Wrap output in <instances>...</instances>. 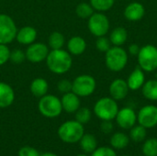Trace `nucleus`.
Listing matches in <instances>:
<instances>
[{
    "mask_svg": "<svg viewBox=\"0 0 157 156\" xmlns=\"http://www.w3.org/2000/svg\"><path fill=\"white\" fill-rule=\"evenodd\" d=\"M72 83V92L76 94L79 97H86L92 95L97 86L95 78L89 74L78 75Z\"/></svg>",
    "mask_w": 157,
    "mask_h": 156,
    "instance_id": "423d86ee",
    "label": "nucleus"
},
{
    "mask_svg": "<svg viewBox=\"0 0 157 156\" xmlns=\"http://www.w3.org/2000/svg\"><path fill=\"white\" fill-rule=\"evenodd\" d=\"M129 92V86L125 80L116 79L109 86V94L115 100L124 99Z\"/></svg>",
    "mask_w": 157,
    "mask_h": 156,
    "instance_id": "4468645a",
    "label": "nucleus"
},
{
    "mask_svg": "<svg viewBox=\"0 0 157 156\" xmlns=\"http://www.w3.org/2000/svg\"><path fill=\"white\" fill-rule=\"evenodd\" d=\"M45 62L48 69L55 74L67 73L73 65L72 55L63 49L51 50Z\"/></svg>",
    "mask_w": 157,
    "mask_h": 156,
    "instance_id": "f257e3e1",
    "label": "nucleus"
},
{
    "mask_svg": "<svg viewBox=\"0 0 157 156\" xmlns=\"http://www.w3.org/2000/svg\"><path fill=\"white\" fill-rule=\"evenodd\" d=\"M78 143L80 148L86 154H92L98 148V141L96 137L90 133H84Z\"/></svg>",
    "mask_w": 157,
    "mask_h": 156,
    "instance_id": "412c9836",
    "label": "nucleus"
},
{
    "mask_svg": "<svg viewBox=\"0 0 157 156\" xmlns=\"http://www.w3.org/2000/svg\"><path fill=\"white\" fill-rule=\"evenodd\" d=\"M50 48L43 42H33L29 44L25 51L26 60L32 63H40L46 60Z\"/></svg>",
    "mask_w": 157,
    "mask_h": 156,
    "instance_id": "9d476101",
    "label": "nucleus"
},
{
    "mask_svg": "<svg viewBox=\"0 0 157 156\" xmlns=\"http://www.w3.org/2000/svg\"><path fill=\"white\" fill-rule=\"evenodd\" d=\"M142 151L144 156H157V139H147L142 147Z\"/></svg>",
    "mask_w": 157,
    "mask_h": 156,
    "instance_id": "bb28decb",
    "label": "nucleus"
},
{
    "mask_svg": "<svg viewBox=\"0 0 157 156\" xmlns=\"http://www.w3.org/2000/svg\"><path fill=\"white\" fill-rule=\"evenodd\" d=\"M139 66L146 72L157 69V48L154 45H145L140 49L138 53Z\"/></svg>",
    "mask_w": 157,
    "mask_h": 156,
    "instance_id": "0eeeda50",
    "label": "nucleus"
},
{
    "mask_svg": "<svg viewBox=\"0 0 157 156\" xmlns=\"http://www.w3.org/2000/svg\"><path fill=\"white\" fill-rule=\"evenodd\" d=\"M65 44V38L63 33L59 31H53L48 38V46L51 50L63 49Z\"/></svg>",
    "mask_w": 157,
    "mask_h": 156,
    "instance_id": "b1692460",
    "label": "nucleus"
},
{
    "mask_svg": "<svg viewBox=\"0 0 157 156\" xmlns=\"http://www.w3.org/2000/svg\"><path fill=\"white\" fill-rule=\"evenodd\" d=\"M147 135L146 129L142 125H134L130 131V139L134 143H142L145 140Z\"/></svg>",
    "mask_w": 157,
    "mask_h": 156,
    "instance_id": "a878e982",
    "label": "nucleus"
},
{
    "mask_svg": "<svg viewBox=\"0 0 157 156\" xmlns=\"http://www.w3.org/2000/svg\"><path fill=\"white\" fill-rule=\"evenodd\" d=\"M26 60V53L20 49H15L13 51H10V57L9 61L13 63H21Z\"/></svg>",
    "mask_w": 157,
    "mask_h": 156,
    "instance_id": "7c9ffc66",
    "label": "nucleus"
},
{
    "mask_svg": "<svg viewBox=\"0 0 157 156\" xmlns=\"http://www.w3.org/2000/svg\"><path fill=\"white\" fill-rule=\"evenodd\" d=\"M92 117L91 110L88 108H79L75 111V120L81 124H86L90 121Z\"/></svg>",
    "mask_w": 157,
    "mask_h": 156,
    "instance_id": "c85d7f7f",
    "label": "nucleus"
},
{
    "mask_svg": "<svg viewBox=\"0 0 157 156\" xmlns=\"http://www.w3.org/2000/svg\"><path fill=\"white\" fill-rule=\"evenodd\" d=\"M75 13L79 17L86 19V18H89L93 15L94 8L92 7V6L90 4L80 3L79 5H77V6L75 8Z\"/></svg>",
    "mask_w": 157,
    "mask_h": 156,
    "instance_id": "cd10ccee",
    "label": "nucleus"
},
{
    "mask_svg": "<svg viewBox=\"0 0 157 156\" xmlns=\"http://www.w3.org/2000/svg\"><path fill=\"white\" fill-rule=\"evenodd\" d=\"M87 27L89 31L96 37L105 36L109 29V21L107 16L98 12L93 13L88 18Z\"/></svg>",
    "mask_w": 157,
    "mask_h": 156,
    "instance_id": "1a4fd4ad",
    "label": "nucleus"
},
{
    "mask_svg": "<svg viewBox=\"0 0 157 156\" xmlns=\"http://www.w3.org/2000/svg\"><path fill=\"white\" fill-rule=\"evenodd\" d=\"M85 133L83 124L76 120H67L58 129L59 138L66 143H75L80 141Z\"/></svg>",
    "mask_w": 157,
    "mask_h": 156,
    "instance_id": "f03ea898",
    "label": "nucleus"
},
{
    "mask_svg": "<svg viewBox=\"0 0 157 156\" xmlns=\"http://www.w3.org/2000/svg\"><path fill=\"white\" fill-rule=\"evenodd\" d=\"M37 30L34 27L31 26H24L17 29L16 40L19 44L22 45H29L33 42H35L37 39Z\"/></svg>",
    "mask_w": 157,
    "mask_h": 156,
    "instance_id": "ddd939ff",
    "label": "nucleus"
},
{
    "mask_svg": "<svg viewBox=\"0 0 157 156\" xmlns=\"http://www.w3.org/2000/svg\"><path fill=\"white\" fill-rule=\"evenodd\" d=\"M109 143L113 149L122 150L129 145L130 137L124 132H116L111 136Z\"/></svg>",
    "mask_w": 157,
    "mask_h": 156,
    "instance_id": "4be33fe9",
    "label": "nucleus"
},
{
    "mask_svg": "<svg viewBox=\"0 0 157 156\" xmlns=\"http://www.w3.org/2000/svg\"><path fill=\"white\" fill-rule=\"evenodd\" d=\"M100 130L103 133L109 134L113 131V123L111 120H102L100 124Z\"/></svg>",
    "mask_w": 157,
    "mask_h": 156,
    "instance_id": "e433bc0d",
    "label": "nucleus"
},
{
    "mask_svg": "<svg viewBox=\"0 0 157 156\" xmlns=\"http://www.w3.org/2000/svg\"><path fill=\"white\" fill-rule=\"evenodd\" d=\"M86 49V40L80 36H74L67 41V51L71 55H81Z\"/></svg>",
    "mask_w": 157,
    "mask_h": 156,
    "instance_id": "f3484780",
    "label": "nucleus"
},
{
    "mask_svg": "<svg viewBox=\"0 0 157 156\" xmlns=\"http://www.w3.org/2000/svg\"><path fill=\"white\" fill-rule=\"evenodd\" d=\"M127 84L129 89L131 90H137L141 88L144 84V74L143 69L140 66H137L133 72L130 74L127 80Z\"/></svg>",
    "mask_w": 157,
    "mask_h": 156,
    "instance_id": "aec40b11",
    "label": "nucleus"
},
{
    "mask_svg": "<svg viewBox=\"0 0 157 156\" xmlns=\"http://www.w3.org/2000/svg\"><path fill=\"white\" fill-rule=\"evenodd\" d=\"M144 7L142 4L134 2L127 6L124 10V16L127 19L132 21L140 20L144 16Z\"/></svg>",
    "mask_w": 157,
    "mask_h": 156,
    "instance_id": "6ab92c4d",
    "label": "nucleus"
},
{
    "mask_svg": "<svg viewBox=\"0 0 157 156\" xmlns=\"http://www.w3.org/2000/svg\"><path fill=\"white\" fill-rule=\"evenodd\" d=\"M115 0H90L92 7L99 12L107 11L110 9L114 5Z\"/></svg>",
    "mask_w": 157,
    "mask_h": 156,
    "instance_id": "c756f323",
    "label": "nucleus"
},
{
    "mask_svg": "<svg viewBox=\"0 0 157 156\" xmlns=\"http://www.w3.org/2000/svg\"><path fill=\"white\" fill-rule=\"evenodd\" d=\"M15 100V91L11 86L0 81V108L10 107Z\"/></svg>",
    "mask_w": 157,
    "mask_h": 156,
    "instance_id": "dca6fc26",
    "label": "nucleus"
},
{
    "mask_svg": "<svg viewBox=\"0 0 157 156\" xmlns=\"http://www.w3.org/2000/svg\"><path fill=\"white\" fill-rule=\"evenodd\" d=\"M115 119L120 128L123 130H131L136 124L137 115L132 108L127 107L119 109Z\"/></svg>",
    "mask_w": 157,
    "mask_h": 156,
    "instance_id": "f8f14e48",
    "label": "nucleus"
},
{
    "mask_svg": "<svg viewBox=\"0 0 157 156\" xmlns=\"http://www.w3.org/2000/svg\"><path fill=\"white\" fill-rule=\"evenodd\" d=\"M122 156H131V155H122Z\"/></svg>",
    "mask_w": 157,
    "mask_h": 156,
    "instance_id": "a19ab883",
    "label": "nucleus"
},
{
    "mask_svg": "<svg viewBox=\"0 0 157 156\" xmlns=\"http://www.w3.org/2000/svg\"><path fill=\"white\" fill-rule=\"evenodd\" d=\"M38 108L42 116L49 119L59 117L63 111L61 99L54 95L47 94L40 98Z\"/></svg>",
    "mask_w": 157,
    "mask_h": 156,
    "instance_id": "7ed1b4c3",
    "label": "nucleus"
},
{
    "mask_svg": "<svg viewBox=\"0 0 157 156\" xmlns=\"http://www.w3.org/2000/svg\"><path fill=\"white\" fill-rule=\"evenodd\" d=\"M29 90L31 94L38 98L45 96L49 90V84L46 79L42 77H37L32 80L29 86Z\"/></svg>",
    "mask_w": 157,
    "mask_h": 156,
    "instance_id": "a211bd4d",
    "label": "nucleus"
},
{
    "mask_svg": "<svg viewBox=\"0 0 157 156\" xmlns=\"http://www.w3.org/2000/svg\"><path fill=\"white\" fill-rule=\"evenodd\" d=\"M91 156H117V154L112 147L110 148L107 146H102V147L97 148L91 154Z\"/></svg>",
    "mask_w": 157,
    "mask_h": 156,
    "instance_id": "473e14b6",
    "label": "nucleus"
},
{
    "mask_svg": "<svg viewBox=\"0 0 157 156\" xmlns=\"http://www.w3.org/2000/svg\"><path fill=\"white\" fill-rule=\"evenodd\" d=\"M119 107L112 97H102L94 106L95 115L101 120H112L116 118Z\"/></svg>",
    "mask_w": 157,
    "mask_h": 156,
    "instance_id": "20e7f679",
    "label": "nucleus"
},
{
    "mask_svg": "<svg viewBox=\"0 0 157 156\" xmlns=\"http://www.w3.org/2000/svg\"><path fill=\"white\" fill-rule=\"evenodd\" d=\"M110 40L109 39L106 38L105 36H101V37H98V40L96 41V47L99 51L102 52H106L110 49Z\"/></svg>",
    "mask_w": 157,
    "mask_h": 156,
    "instance_id": "2f4dec72",
    "label": "nucleus"
},
{
    "mask_svg": "<svg viewBox=\"0 0 157 156\" xmlns=\"http://www.w3.org/2000/svg\"><path fill=\"white\" fill-rule=\"evenodd\" d=\"M140 51V48L137 44H132L130 45L129 47V52L132 54V55H138Z\"/></svg>",
    "mask_w": 157,
    "mask_h": 156,
    "instance_id": "4c0bfd02",
    "label": "nucleus"
},
{
    "mask_svg": "<svg viewBox=\"0 0 157 156\" xmlns=\"http://www.w3.org/2000/svg\"><path fill=\"white\" fill-rule=\"evenodd\" d=\"M143 95L145 98L153 101L157 100V80H149L143 86Z\"/></svg>",
    "mask_w": 157,
    "mask_h": 156,
    "instance_id": "393cba45",
    "label": "nucleus"
},
{
    "mask_svg": "<svg viewBox=\"0 0 157 156\" xmlns=\"http://www.w3.org/2000/svg\"><path fill=\"white\" fill-rule=\"evenodd\" d=\"M106 65L107 67L113 71H121L127 64L128 54L124 49L120 46H114L106 51Z\"/></svg>",
    "mask_w": 157,
    "mask_h": 156,
    "instance_id": "39448f33",
    "label": "nucleus"
},
{
    "mask_svg": "<svg viewBox=\"0 0 157 156\" xmlns=\"http://www.w3.org/2000/svg\"><path fill=\"white\" fill-rule=\"evenodd\" d=\"M72 87H73V83H72V81H70L68 79H62L57 83V89L59 92H61L63 94L71 92Z\"/></svg>",
    "mask_w": 157,
    "mask_h": 156,
    "instance_id": "72a5a7b5",
    "label": "nucleus"
},
{
    "mask_svg": "<svg viewBox=\"0 0 157 156\" xmlns=\"http://www.w3.org/2000/svg\"><path fill=\"white\" fill-rule=\"evenodd\" d=\"M137 121L145 129H152L157 126V107L154 105L144 106L137 115Z\"/></svg>",
    "mask_w": 157,
    "mask_h": 156,
    "instance_id": "9b49d317",
    "label": "nucleus"
},
{
    "mask_svg": "<svg viewBox=\"0 0 157 156\" xmlns=\"http://www.w3.org/2000/svg\"><path fill=\"white\" fill-rule=\"evenodd\" d=\"M127 38H128L127 30L122 27H119L112 30L109 36V40L114 46H121L125 43Z\"/></svg>",
    "mask_w": 157,
    "mask_h": 156,
    "instance_id": "5701e85b",
    "label": "nucleus"
},
{
    "mask_svg": "<svg viewBox=\"0 0 157 156\" xmlns=\"http://www.w3.org/2000/svg\"><path fill=\"white\" fill-rule=\"evenodd\" d=\"M40 156H58L55 154H52V153H44L42 154H40Z\"/></svg>",
    "mask_w": 157,
    "mask_h": 156,
    "instance_id": "58836bf2",
    "label": "nucleus"
},
{
    "mask_svg": "<svg viewBox=\"0 0 157 156\" xmlns=\"http://www.w3.org/2000/svg\"><path fill=\"white\" fill-rule=\"evenodd\" d=\"M61 103L63 110L67 113H75V111L80 108V97L74 92H68L63 95L61 98Z\"/></svg>",
    "mask_w": 157,
    "mask_h": 156,
    "instance_id": "2eb2a0df",
    "label": "nucleus"
},
{
    "mask_svg": "<svg viewBox=\"0 0 157 156\" xmlns=\"http://www.w3.org/2000/svg\"><path fill=\"white\" fill-rule=\"evenodd\" d=\"M17 28L15 20L7 14H0V44H9L16 40Z\"/></svg>",
    "mask_w": 157,
    "mask_h": 156,
    "instance_id": "6e6552de",
    "label": "nucleus"
},
{
    "mask_svg": "<svg viewBox=\"0 0 157 156\" xmlns=\"http://www.w3.org/2000/svg\"><path fill=\"white\" fill-rule=\"evenodd\" d=\"M18 156H40L37 149L29 146H24L19 149Z\"/></svg>",
    "mask_w": 157,
    "mask_h": 156,
    "instance_id": "c9c22d12",
    "label": "nucleus"
},
{
    "mask_svg": "<svg viewBox=\"0 0 157 156\" xmlns=\"http://www.w3.org/2000/svg\"><path fill=\"white\" fill-rule=\"evenodd\" d=\"M156 76H157V74H156Z\"/></svg>",
    "mask_w": 157,
    "mask_h": 156,
    "instance_id": "79ce46f5",
    "label": "nucleus"
},
{
    "mask_svg": "<svg viewBox=\"0 0 157 156\" xmlns=\"http://www.w3.org/2000/svg\"><path fill=\"white\" fill-rule=\"evenodd\" d=\"M76 156H88V155H86V154H78V155H76Z\"/></svg>",
    "mask_w": 157,
    "mask_h": 156,
    "instance_id": "ea45409f",
    "label": "nucleus"
},
{
    "mask_svg": "<svg viewBox=\"0 0 157 156\" xmlns=\"http://www.w3.org/2000/svg\"><path fill=\"white\" fill-rule=\"evenodd\" d=\"M10 49L6 44H0V66L4 65L9 61Z\"/></svg>",
    "mask_w": 157,
    "mask_h": 156,
    "instance_id": "f704fd0d",
    "label": "nucleus"
}]
</instances>
